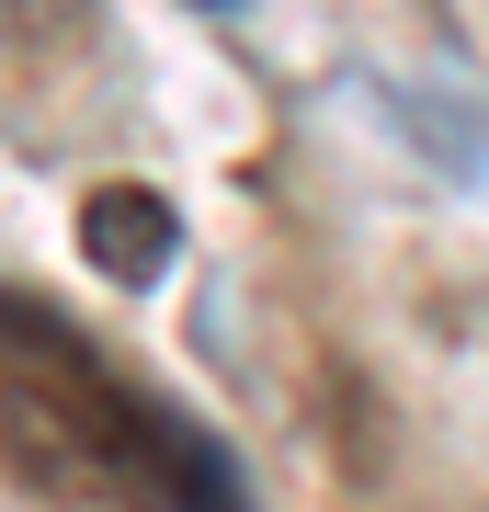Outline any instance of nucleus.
Here are the masks:
<instances>
[{
	"instance_id": "1",
	"label": "nucleus",
	"mask_w": 489,
	"mask_h": 512,
	"mask_svg": "<svg viewBox=\"0 0 489 512\" xmlns=\"http://www.w3.org/2000/svg\"><path fill=\"white\" fill-rule=\"evenodd\" d=\"M114 512H251V478H239V456L217 433H194L182 410L148 399L137 444H126V490H114Z\"/></svg>"
},
{
	"instance_id": "2",
	"label": "nucleus",
	"mask_w": 489,
	"mask_h": 512,
	"mask_svg": "<svg viewBox=\"0 0 489 512\" xmlns=\"http://www.w3.org/2000/svg\"><path fill=\"white\" fill-rule=\"evenodd\" d=\"M80 251H91V274H103V285H160L171 251H182V228H171V205L148 194V183H114V194H91Z\"/></svg>"
},
{
	"instance_id": "3",
	"label": "nucleus",
	"mask_w": 489,
	"mask_h": 512,
	"mask_svg": "<svg viewBox=\"0 0 489 512\" xmlns=\"http://www.w3.org/2000/svg\"><path fill=\"white\" fill-rule=\"evenodd\" d=\"M205 12H239V0H205Z\"/></svg>"
}]
</instances>
